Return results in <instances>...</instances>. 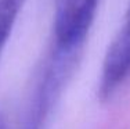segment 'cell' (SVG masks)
I'll return each mask as SVG.
<instances>
[{
  "label": "cell",
  "instance_id": "obj_1",
  "mask_svg": "<svg viewBox=\"0 0 130 129\" xmlns=\"http://www.w3.org/2000/svg\"><path fill=\"white\" fill-rule=\"evenodd\" d=\"M80 51L82 50L67 49L57 45L53 46L26 110L22 129H42L55 101L75 71Z\"/></svg>",
  "mask_w": 130,
  "mask_h": 129
},
{
  "label": "cell",
  "instance_id": "obj_2",
  "mask_svg": "<svg viewBox=\"0 0 130 129\" xmlns=\"http://www.w3.org/2000/svg\"><path fill=\"white\" fill-rule=\"evenodd\" d=\"M100 0H55L54 45L82 50Z\"/></svg>",
  "mask_w": 130,
  "mask_h": 129
},
{
  "label": "cell",
  "instance_id": "obj_3",
  "mask_svg": "<svg viewBox=\"0 0 130 129\" xmlns=\"http://www.w3.org/2000/svg\"><path fill=\"white\" fill-rule=\"evenodd\" d=\"M130 76V3L120 29L105 53L101 67L98 93L101 99L111 97Z\"/></svg>",
  "mask_w": 130,
  "mask_h": 129
},
{
  "label": "cell",
  "instance_id": "obj_4",
  "mask_svg": "<svg viewBox=\"0 0 130 129\" xmlns=\"http://www.w3.org/2000/svg\"><path fill=\"white\" fill-rule=\"evenodd\" d=\"M25 0H0V54L14 29Z\"/></svg>",
  "mask_w": 130,
  "mask_h": 129
},
{
  "label": "cell",
  "instance_id": "obj_5",
  "mask_svg": "<svg viewBox=\"0 0 130 129\" xmlns=\"http://www.w3.org/2000/svg\"><path fill=\"white\" fill-rule=\"evenodd\" d=\"M0 129H8V125H7V119L3 112H0Z\"/></svg>",
  "mask_w": 130,
  "mask_h": 129
}]
</instances>
